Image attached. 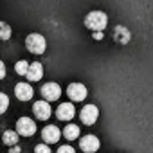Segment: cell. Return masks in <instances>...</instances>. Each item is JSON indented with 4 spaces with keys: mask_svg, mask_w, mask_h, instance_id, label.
I'll return each mask as SVG.
<instances>
[{
    "mask_svg": "<svg viewBox=\"0 0 153 153\" xmlns=\"http://www.w3.org/2000/svg\"><path fill=\"white\" fill-rule=\"evenodd\" d=\"M16 131L22 137H31L36 133V123L31 117H20L16 121Z\"/></svg>",
    "mask_w": 153,
    "mask_h": 153,
    "instance_id": "obj_4",
    "label": "cell"
},
{
    "mask_svg": "<svg viewBox=\"0 0 153 153\" xmlns=\"http://www.w3.org/2000/svg\"><path fill=\"white\" fill-rule=\"evenodd\" d=\"M61 133L67 140H76V139H79V126L78 124H67Z\"/></svg>",
    "mask_w": 153,
    "mask_h": 153,
    "instance_id": "obj_13",
    "label": "cell"
},
{
    "mask_svg": "<svg viewBox=\"0 0 153 153\" xmlns=\"http://www.w3.org/2000/svg\"><path fill=\"white\" fill-rule=\"evenodd\" d=\"M67 96L70 97V101H76V103H79V101H85L88 92H87V87L83 83H70L67 87Z\"/></svg>",
    "mask_w": 153,
    "mask_h": 153,
    "instance_id": "obj_3",
    "label": "cell"
},
{
    "mask_svg": "<svg viewBox=\"0 0 153 153\" xmlns=\"http://www.w3.org/2000/svg\"><path fill=\"white\" fill-rule=\"evenodd\" d=\"M11 38V27L7 22H0V40H9Z\"/></svg>",
    "mask_w": 153,
    "mask_h": 153,
    "instance_id": "obj_16",
    "label": "cell"
},
{
    "mask_svg": "<svg viewBox=\"0 0 153 153\" xmlns=\"http://www.w3.org/2000/svg\"><path fill=\"white\" fill-rule=\"evenodd\" d=\"M25 78H27L29 81H40V79L43 78V67H42V63H38V61L29 63V68H27Z\"/></svg>",
    "mask_w": 153,
    "mask_h": 153,
    "instance_id": "obj_12",
    "label": "cell"
},
{
    "mask_svg": "<svg viewBox=\"0 0 153 153\" xmlns=\"http://www.w3.org/2000/svg\"><path fill=\"white\" fill-rule=\"evenodd\" d=\"M42 96H43V99H47L49 103H52V101H58L59 99V96H61V87L58 85V83H45L43 87H42Z\"/></svg>",
    "mask_w": 153,
    "mask_h": 153,
    "instance_id": "obj_7",
    "label": "cell"
},
{
    "mask_svg": "<svg viewBox=\"0 0 153 153\" xmlns=\"http://www.w3.org/2000/svg\"><path fill=\"white\" fill-rule=\"evenodd\" d=\"M108 25V16L103 11H92L85 16V27L90 31H103Z\"/></svg>",
    "mask_w": 153,
    "mask_h": 153,
    "instance_id": "obj_1",
    "label": "cell"
},
{
    "mask_svg": "<svg viewBox=\"0 0 153 153\" xmlns=\"http://www.w3.org/2000/svg\"><path fill=\"white\" fill-rule=\"evenodd\" d=\"M27 68H29V61H25V59L16 61V65H15V70H16L18 76H25L27 74Z\"/></svg>",
    "mask_w": 153,
    "mask_h": 153,
    "instance_id": "obj_17",
    "label": "cell"
},
{
    "mask_svg": "<svg viewBox=\"0 0 153 153\" xmlns=\"http://www.w3.org/2000/svg\"><path fill=\"white\" fill-rule=\"evenodd\" d=\"M25 49L33 54H43L47 49V42L40 33H31L25 38Z\"/></svg>",
    "mask_w": 153,
    "mask_h": 153,
    "instance_id": "obj_2",
    "label": "cell"
},
{
    "mask_svg": "<svg viewBox=\"0 0 153 153\" xmlns=\"http://www.w3.org/2000/svg\"><path fill=\"white\" fill-rule=\"evenodd\" d=\"M74 115H76V108L72 103H61L56 108V117L59 121H70V119H74Z\"/></svg>",
    "mask_w": 153,
    "mask_h": 153,
    "instance_id": "obj_10",
    "label": "cell"
},
{
    "mask_svg": "<svg viewBox=\"0 0 153 153\" xmlns=\"http://www.w3.org/2000/svg\"><path fill=\"white\" fill-rule=\"evenodd\" d=\"M94 38L96 40H103V31H94Z\"/></svg>",
    "mask_w": 153,
    "mask_h": 153,
    "instance_id": "obj_22",
    "label": "cell"
},
{
    "mask_svg": "<svg viewBox=\"0 0 153 153\" xmlns=\"http://www.w3.org/2000/svg\"><path fill=\"white\" fill-rule=\"evenodd\" d=\"M33 94H34V90H33V87L29 85V83H18L16 87H15V96H16V99H20V101H29V99H33Z\"/></svg>",
    "mask_w": 153,
    "mask_h": 153,
    "instance_id": "obj_11",
    "label": "cell"
},
{
    "mask_svg": "<svg viewBox=\"0 0 153 153\" xmlns=\"http://www.w3.org/2000/svg\"><path fill=\"white\" fill-rule=\"evenodd\" d=\"M7 108H9V97H7V94L0 92V115L6 114Z\"/></svg>",
    "mask_w": 153,
    "mask_h": 153,
    "instance_id": "obj_18",
    "label": "cell"
},
{
    "mask_svg": "<svg viewBox=\"0 0 153 153\" xmlns=\"http://www.w3.org/2000/svg\"><path fill=\"white\" fill-rule=\"evenodd\" d=\"M56 153H76V151H74V148H72V146H59Z\"/></svg>",
    "mask_w": 153,
    "mask_h": 153,
    "instance_id": "obj_20",
    "label": "cell"
},
{
    "mask_svg": "<svg viewBox=\"0 0 153 153\" xmlns=\"http://www.w3.org/2000/svg\"><path fill=\"white\" fill-rule=\"evenodd\" d=\"M79 148H81V151H85V153H96V151L101 148V142H99V139H97L96 135H85V137H81V140H79Z\"/></svg>",
    "mask_w": 153,
    "mask_h": 153,
    "instance_id": "obj_9",
    "label": "cell"
},
{
    "mask_svg": "<svg viewBox=\"0 0 153 153\" xmlns=\"http://www.w3.org/2000/svg\"><path fill=\"white\" fill-rule=\"evenodd\" d=\"M114 36H115V40H117L119 43H128V42H130V33H128V29H124V27H121V25L115 27Z\"/></svg>",
    "mask_w": 153,
    "mask_h": 153,
    "instance_id": "obj_14",
    "label": "cell"
},
{
    "mask_svg": "<svg viewBox=\"0 0 153 153\" xmlns=\"http://www.w3.org/2000/svg\"><path fill=\"white\" fill-rule=\"evenodd\" d=\"M18 131H13V130H7V131H4V135H2V140H4V144H7V146H15L16 142H18Z\"/></svg>",
    "mask_w": 153,
    "mask_h": 153,
    "instance_id": "obj_15",
    "label": "cell"
},
{
    "mask_svg": "<svg viewBox=\"0 0 153 153\" xmlns=\"http://www.w3.org/2000/svg\"><path fill=\"white\" fill-rule=\"evenodd\" d=\"M34 153H51V148H49L47 142H42V144L34 146Z\"/></svg>",
    "mask_w": 153,
    "mask_h": 153,
    "instance_id": "obj_19",
    "label": "cell"
},
{
    "mask_svg": "<svg viewBox=\"0 0 153 153\" xmlns=\"http://www.w3.org/2000/svg\"><path fill=\"white\" fill-rule=\"evenodd\" d=\"M11 153H20V149H18V146H16V144L11 148Z\"/></svg>",
    "mask_w": 153,
    "mask_h": 153,
    "instance_id": "obj_23",
    "label": "cell"
},
{
    "mask_svg": "<svg viewBox=\"0 0 153 153\" xmlns=\"http://www.w3.org/2000/svg\"><path fill=\"white\" fill-rule=\"evenodd\" d=\"M33 114L36 115L38 121H47L51 117V114H52V108H51L47 99H42V101H36L33 105Z\"/></svg>",
    "mask_w": 153,
    "mask_h": 153,
    "instance_id": "obj_6",
    "label": "cell"
},
{
    "mask_svg": "<svg viewBox=\"0 0 153 153\" xmlns=\"http://www.w3.org/2000/svg\"><path fill=\"white\" fill-rule=\"evenodd\" d=\"M61 130L58 128V126H54V124H49V126H45L43 130H42V139H43V142H47V144H56L59 139H61Z\"/></svg>",
    "mask_w": 153,
    "mask_h": 153,
    "instance_id": "obj_8",
    "label": "cell"
},
{
    "mask_svg": "<svg viewBox=\"0 0 153 153\" xmlns=\"http://www.w3.org/2000/svg\"><path fill=\"white\" fill-rule=\"evenodd\" d=\"M97 117H99V108H97L96 105H87V106H83L81 112H79V119H81V123H85L87 126H92V124L97 121Z\"/></svg>",
    "mask_w": 153,
    "mask_h": 153,
    "instance_id": "obj_5",
    "label": "cell"
},
{
    "mask_svg": "<svg viewBox=\"0 0 153 153\" xmlns=\"http://www.w3.org/2000/svg\"><path fill=\"white\" fill-rule=\"evenodd\" d=\"M6 74H7L6 65H4V61H2V59H0V79H4V78H6Z\"/></svg>",
    "mask_w": 153,
    "mask_h": 153,
    "instance_id": "obj_21",
    "label": "cell"
}]
</instances>
